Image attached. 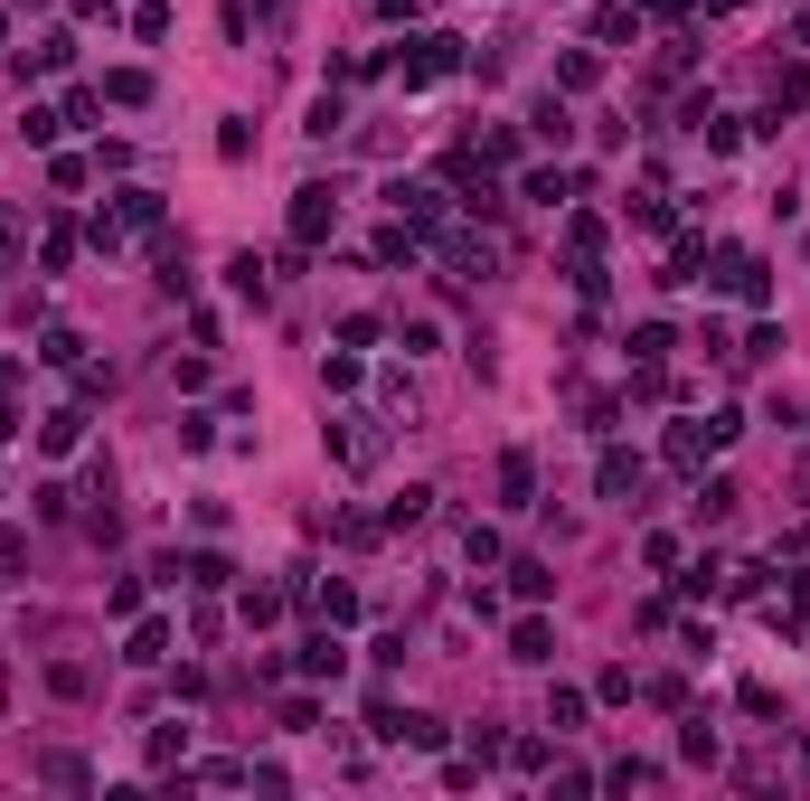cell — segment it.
I'll list each match as a JSON object with an SVG mask.
<instances>
[{
    "mask_svg": "<svg viewBox=\"0 0 810 801\" xmlns=\"http://www.w3.org/2000/svg\"><path fill=\"white\" fill-rule=\"evenodd\" d=\"M104 94H114V104H141V94H151V76H141V67H114V76H104Z\"/></svg>",
    "mask_w": 810,
    "mask_h": 801,
    "instance_id": "cell-16",
    "label": "cell"
},
{
    "mask_svg": "<svg viewBox=\"0 0 810 801\" xmlns=\"http://www.w3.org/2000/svg\"><path fill=\"white\" fill-rule=\"evenodd\" d=\"M330 227H340V188H301L293 198V245H321Z\"/></svg>",
    "mask_w": 810,
    "mask_h": 801,
    "instance_id": "cell-2",
    "label": "cell"
},
{
    "mask_svg": "<svg viewBox=\"0 0 810 801\" xmlns=\"http://www.w3.org/2000/svg\"><path fill=\"white\" fill-rule=\"evenodd\" d=\"M631 481H641V462H631V453H603V462H594V491H603V500H623Z\"/></svg>",
    "mask_w": 810,
    "mask_h": 801,
    "instance_id": "cell-8",
    "label": "cell"
},
{
    "mask_svg": "<svg viewBox=\"0 0 810 801\" xmlns=\"http://www.w3.org/2000/svg\"><path fill=\"white\" fill-rule=\"evenodd\" d=\"M810 622V575H791L783 594H773V632H801Z\"/></svg>",
    "mask_w": 810,
    "mask_h": 801,
    "instance_id": "cell-6",
    "label": "cell"
},
{
    "mask_svg": "<svg viewBox=\"0 0 810 801\" xmlns=\"http://www.w3.org/2000/svg\"><path fill=\"white\" fill-rule=\"evenodd\" d=\"M453 67H463V38H443V28H434V38H415V47H406V85H443Z\"/></svg>",
    "mask_w": 810,
    "mask_h": 801,
    "instance_id": "cell-1",
    "label": "cell"
},
{
    "mask_svg": "<svg viewBox=\"0 0 810 801\" xmlns=\"http://www.w3.org/2000/svg\"><path fill=\"white\" fill-rule=\"evenodd\" d=\"M547 726H556V735L584 726V698H575V688H556V698H547Z\"/></svg>",
    "mask_w": 810,
    "mask_h": 801,
    "instance_id": "cell-18",
    "label": "cell"
},
{
    "mask_svg": "<svg viewBox=\"0 0 810 801\" xmlns=\"http://www.w3.org/2000/svg\"><path fill=\"white\" fill-rule=\"evenodd\" d=\"M510 585H518V594H528V604H547V594H556V565H537V557H518V565H510Z\"/></svg>",
    "mask_w": 810,
    "mask_h": 801,
    "instance_id": "cell-10",
    "label": "cell"
},
{
    "mask_svg": "<svg viewBox=\"0 0 810 801\" xmlns=\"http://www.w3.org/2000/svg\"><path fill=\"white\" fill-rule=\"evenodd\" d=\"M500 491H510V500L537 491V462H528V453H510V462H500Z\"/></svg>",
    "mask_w": 810,
    "mask_h": 801,
    "instance_id": "cell-13",
    "label": "cell"
},
{
    "mask_svg": "<svg viewBox=\"0 0 810 801\" xmlns=\"http://www.w3.org/2000/svg\"><path fill=\"white\" fill-rule=\"evenodd\" d=\"M631 358H641V368H650V358H670V321H641V330H631Z\"/></svg>",
    "mask_w": 810,
    "mask_h": 801,
    "instance_id": "cell-12",
    "label": "cell"
},
{
    "mask_svg": "<svg viewBox=\"0 0 810 801\" xmlns=\"http://www.w3.org/2000/svg\"><path fill=\"white\" fill-rule=\"evenodd\" d=\"M340 670H349V651H340L330 632H311V641H301V679H340Z\"/></svg>",
    "mask_w": 810,
    "mask_h": 801,
    "instance_id": "cell-4",
    "label": "cell"
},
{
    "mask_svg": "<svg viewBox=\"0 0 810 801\" xmlns=\"http://www.w3.org/2000/svg\"><path fill=\"white\" fill-rule=\"evenodd\" d=\"M227 575H236V565L217 557V547H198V557H180V585H198V594H217Z\"/></svg>",
    "mask_w": 810,
    "mask_h": 801,
    "instance_id": "cell-5",
    "label": "cell"
},
{
    "mask_svg": "<svg viewBox=\"0 0 810 801\" xmlns=\"http://www.w3.org/2000/svg\"><path fill=\"white\" fill-rule=\"evenodd\" d=\"M510 660H556V632L537 622V613H528V622H510Z\"/></svg>",
    "mask_w": 810,
    "mask_h": 801,
    "instance_id": "cell-7",
    "label": "cell"
},
{
    "mask_svg": "<svg viewBox=\"0 0 810 801\" xmlns=\"http://www.w3.org/2000/svg\"><path fill=\"white\" fill-rule=\"evenodd\" d=\"M38 255H47V274H67V264H76V227H47Z\"/></svg>",
    "mask_w": 810,
    "mask_h": 801,
    "instance_id": "cell-17",
    "label": "cell"
},
{
    "mask_svg": "<svg viewBox=\"0 0 810 801\" xmlns=\"http://www.w3.org/2000/svg\"><path fill=\"white\" fill-rule=\"evenodd\" d=\"M67 57H76V38H38V47H28V57H20V76H57V67H67Z\"/></svg>",
    "mask_w": 810,
    "mask_h": 801,
    "instance_id": "cell-9",
    "label": "cell"
},
{
    "mask_svg": "<svg viewBox=\"0 0 810 801\" xmlns=\"http://www.w3.org/2000/svg\"><path fill=\"white\" fill-rule=\"evenodd\" d=\"M161 651H170V622H141V632H133V651H123V660H141V670H151Z\"/></svg>",
    "mask_w": 810,
    "mask_h": 801,
    "instance_id": "cell-14",
    "label": "cell"
},
{
    "mask_svg": "<svg viewBox=\"0 0 810 801\" xmlns=\"http://www.w3.org/2000/svg\"><path fill=\"white\" fill-rule=\"evenodd\" d=\"M38 358H47V368H76V358H85V340H76V330H47Z\"/></svg>",
    "mask_w": 810,
    "mask_h": 801,
    "instance_id": "cell-11",
    "label": "cell"
},
{
    "mask_svg": "<svg viewBox=\"0 0 810 801\" xmlns=\"http://www.w3.org/2000/svg\"><path fill=\"white\" fill-rule=\"evenodd\" d=\"M76 444H85V405H57L38 424V453H76Z\"/></svg>",
    "mask_w": 810,
    "mask_h": 801,
    "instance_id": "cell-3",
    "label": "cell"
},
{
    "mask_svg": "<svg viewBox=\"0 0 810 801\" xmlns=\"http://www.w3.org/2000/svg\"><path fill=\"white\" fill-rule=\"evenodd\" d=\"M10 434H20V405H10V387H0V444H10Z\"/></svg>",
    "mask_w": 810,
    "mask_h": 801,
    "instance_id": "cell-19",
    "label": "cell"
},
{
    "mask_svg": "<svg viewBox=\"0 0 810 801\" xmlns=\"http://www.w3.org/2000/svg\"><path fill=\"white\" fill-rule=\"evenodd\" d=\"M424 510H434V491L415 481V491H396V500H387V528H406V518H424Z\"/></svg>",
    "mask_w": 810,
    "mask_h": 801,
    "instance_id": "cell-15",
    "label": "cell"
}]
</instances>
